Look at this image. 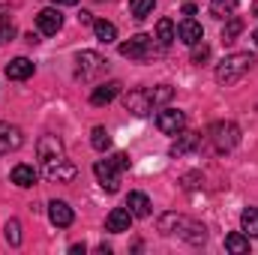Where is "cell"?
Wrapping results in <instances>:
<instances>
[{"label":"cell","mask_w":258,"mask_h":255,"mask_svg":"<svg viewBox=\"0 0 258 255\" xmlns=\"http://www.w3.org/2000/svg\"><path fill=\"white\" fill-rule=\"evenodd\" d=\"M252 66H255V57H252L249 51L228 54L222 63L216 66V81H219V84H225V87H231V84H237V81H240Z\"/></svg>","instance_id":"1"},{"label":"cell","mask_w":258,"mask_h":255,"mask_svg":"<svg viewBox=\"0 0 258 255\" xmlns=\"http://www.w3.org/2000/svg\"><path fill=\"white\" fill-rule=\"evenodd\" d=\"M207 138H210V144H213L216 153H228L240 141V129L234 126V123H213L210 132H207Z\"/></svg>","instance_id":"2"},{"label":"cell","mask_w":258,"mask_h":255,"mask_svg":"<svg viewBox=\"0 0 258 255\" xmlns=\"http://www.w3.org/2000/svg\"><path fill=\"white\" fill-rule=\"evenodd\" d=\"M93 174H96L99 186H102L105 192H117L120 189V171H117V165H114L111 159H99V162L93 165Z\"/></svg>","instance_id":"3"},{"label":"cell","mask_w":258,"mask_h":255,"mask_svg":"<svg viewBox=\"0 0 258 255\" xmlns=\"http://www.w3.org/2000/svg\"><path fill=\"white\" fill-rule=\"evenodd\" d=\"M156 126H159V132H165V135H177L180 129L186 126V114L180 108H162L156 114Z\"/></svg>","instance_id":"4"},{"label":"cell","mask_w":258,"mask_h":255,"mask_svg":"<svg viewBox=\"0 0 258 255\" xmlns=\"http://www.w3.org/2000/svg\"><path fill=\"white\" fill-rule=\"evenodd\" d=\"M36 27H39V33L54 36V33L63 27V15H60V9H57V6H45V9H39V15H36Z\"/></svg>","instance_id":"5"},{"label":"cell","mask_w":258,"mask_h":255,"mask_svg":"<svg viewBox=\"0 0 258 255\" xmlns=\"http://www.w3.org/2000/svg\"><path fill=\"white\" fill-rule=\"evenodd\" d=\"M36 156L42 159V165L45 162H54V159H63V141L57 135H42L36 141Z\"/></svg>","instance_id":"6"},{"label":"cell","mask_w":258,"mask_h":255,"mask_svg":"<svg viewBox=\"0 0 258 255\" xmlns=\"http://www.w3.org/2000/svg\"><path fill=\"white\" fill-rule=\"evenodd\" d=\"M126 111H132L135 117H147L153 111V99H150V90H129L126 99H123Z\"/></svg>","instance_id":"7"},{"label":"cell","mask_w":258,"mask_h":255,"mask_svg":"<svg viewBox=\"0 0 258 255\" xmlns=\"http://www.w3.org/2000/svg\"><path fill=\"white\" fill-rule=\"evenodd\" d=\"M75 174H78V168H75L72 162H66V159L45 162V177H48L51 183H72V180H75Z\"/></svg>","instance_id":"8"},{"label":"cell","mask_w":258,"mask_h":255,"mask_svg":"<svg viewBox=\"0 0 258 255\" xmlns=\"http://www.w3.org/2000/svg\"><path fill=\"white\" fill-rule=\"evenodd\" d=\"M120 54L129 57V60H147V57H150V36H144V33L132 36L129 42L120 45Z\"/></svg>","instance_id":"9"},{"label":"cell","mask_w":258,"mask_h":255,"mask_svg":"<svg viewBox=\"0 0 258 255\" xmlns=\"http://www.w3.org/2000/svg\"><path fill=\"white\" fill-rule=\"evenodd\" d=\"M120 81H105V84H99V87H93V93H90V105H108V102H114L117 96H120Z\"/></svg>","instance_id":"10"},{"label":"cell","mask_w":258,"mask_h":255,"mask_svg":"<svg viewBox=\"0 0 258 255\" xmlns=\"http://www.w3.org/2000/svg\"><path fill=\"white\" fill-rule=\"evenodd\" d=\"M48 219H51V225H57V228H69L72 222H75V213H72V207L66 204V201H51L48 204Z\"/></svg>","instance_id":"11"},{"label":"cell","mask_w":258,"mask_h":255,"mask_svg":"<svg viewBox=\"0 0 258 255\" xmlns=\"http://www.w3.org/2000/svg\"><path fill=\"white\" fill-rule=\"evenodd\" d=\"M21 144H24L21 129L9 126V123H3V120H0V156H3V153H9V150H18Z\"/></svg>","instance_id":"12"},{"label":"cell","mask_w":258,"mask_h":255,"mask_svg":"<svg viewBox=\"0 0 258 255\" xmlns=\"http://www.w3.org/2000/svg\"><path fill=\"white\" fill-rule=\"evenodd\" d=\"M129 222H132L129 207H114V210L105 216V231H111V234H123V231H129Z\"/></svg>","instance_id":"13"},{"label":"cell","mask_w":258,"mask_h":255,"mask_svg":"<svg viewBox=\"0 0 258 255\" xmlns=\"http://www.w3.org/2000/svg\"><path fill=\"white\" fill-rule=\"evenodd\" d=\"M174 231L183 237V240H189L192 246H198V243H204L207 240V234H204V225H198V222H189V219H177V225H174Z\"/></svg>","instance_id":"14"},{"label":"cell","mask_w":258,"mask_h":255,"mask_svg":"<svg viewBox=\"0 0 258 255\" xmlns=\"http://www.w3.org/2000/svg\"><path fill=\"white\" fill-rule=\"evenodd\" d=\"M9 180H12L15 186H21V189H30V186L36 183V168H33V165H27V162H18V165L12 168Z\"/></svg>","instance_id":"15"},{"label":"cell","mask_w":258,"mask_h":255,"mask_svg":"<svg viewBox=\"0 0 258 255\" xmlns=\"http://www.w3.org/2000/svg\"><path fill=\"white\" fill-rule=\"evenodd\" d=\"M75 63H78L75 66V72H78L81 78H90V75L102 66V57H99L96 51H81V54L75 57Z\"/></svg>","instance_id":"16"},{"label":"cell","mask_w":258,"mask_h":255,"mask_svg":"<svg viewBox=\"0 0 258 255\" xmlns=\"http://www.w3.org/2000/svg\"><path fill=\"white\" fill-rule=\"evenodd\" d=\"M177 36H180V42H183V45H198V42H201V36H204V30H201V24H198L195 18H186V21H180Z\"/></svg>","instance_id":"17"},{"label":"cell","mask_w":258,"mask_h":255,"mask_svg":"<svg viewBox=\"0 0 258 255\" xmlns=\"http://www.w3.org/2000/svg\"><path fill=\"white\" fill-rule=\"evenodd\" d=\"M201 144V132H177V141L171 144V156H183V153H189L192 147Z\"/></svg>","instance_id":"18"},{"label":"cell","mask_w":258,"mask_h":255,"mask_svg":"<svg viewBox=\"0 0 258 255\" xmlns=\"http://www.w3.org/2000/svg\"><path fill=\"white\" fill-rule=\"evenodd\" d=\"M126 207H129V213L132 216H138V219H144V216H150V198L144 195V192H129V198H126Z\"/></svg>","instance_id":"19"},{"label":"cell","mask_w":258,"mask_h":255,"mask_svg":"<svg viewBox=\"0 0 258 255\" xmlns=\"http://www.w3.org/2000/svg\"><path fill=\"white\" fill-rule=\"evenodd\" d=\"M30 75H33V63L27 57H15V60L6 63V78H12V81H24Z\"/></svg>","instance_id":"20"},{"label":"cell","mask_w":258,"mask_h":255,"mask_svg":"<svg viewBox=\"0 0 258 255\" xmlns=\"http://www.w3.org/2000/svg\"><path fill=\"white\" fill-rule=\"evenodd\" d=\"M156 39H159L162 48H168V45L177 39V30H174V21H171V18H159V21H156Z\"/></svg>","instance_id":"21"},{"label":"cell","mask_w":258,"mask_h":255,"mask_svg":"<svg viewBox=\"0 0 258 255\" xmlns=\"http://www.w3.org/2000/svg\"><path fill=\"white\" fill-rule=\"evenodd\" d=\"M225 249L234 255H246L249 252V237L240 231H231V234H225Z\"/></svg>","instance_id":"22"},{"label":"cell","mask_w":258,"mask_h":255,"mask_svg":"<svg viewBox=\"0 0 258 255\" xmlns=\"http://www.w3.org/2000/svg\"><path fill=\"white\" fill-rule=\"evenodd\" d=\"M93 33H96V39L105 42V45L117 39V27H114L111 21H105V18H96V21H93Z\"/></svg>","instance_id":"23"},{"label":"cell","mask_w":258,"mask_h":255,"mask_svg":"<svg viewBox=\"0 0 258 255\" xmlns=\"http://www.w3.org/2000/svg\"><path fill=\"white\" fill-rule=\"evenodd\" d=\"M240 228L246 237H258V207H246L240 213Z\"/></svg>","instance_id":"24"},{"label":"cell","mask_w":258,"mask_h":255,"mask_svg":"<svg viewBox=\"0 0 258 255\" xmlns=\"http://www.w3.org/2000/svg\"><path fill=\"white\" fill-rule=\"evenodd\" d=\"M243 27H246V24H243V18H228V21H225V27H222V42H225V45H231V42L243 33Z\"/></svg>","instance_id":"25"},{"label":"cell","mask_w":258,"mask_h":255,"mask_svg":"<svg viewBox=\"0 0 258 255\" xmlns=\"http://www.w3.org/2000/svg\"><path fill=\"white\" fill-rule=\"evenodd\" d=\"M237 9V0H210V15L213 18H228Z\"/></svg>","instance_id":"26"},{"label":"cell","mask_w":258,"mask_h":255,"mask_svg":"<svg viewBox=\"0 0 258 255\" xmlns=\"http://www.w3.org/2000/svg\"><path fill=\"white\" fill-rule=\"evenodd\" d=\"M153 6H156V0H129L132 18H147V15L153 12Z\"/></svg>","instance_id":"27"},{"label":"cell","mask_w":258,"mask_h":255,"mask_svg":"<svg viewBox=\"0 0 258 255\" xmlns=\"http://www.w3.org/2000/svg\"><path fill=\"white\" fill-rule=\"evenodd\" d=\"M90 144H93L96 150H108V147H111V135H108V129L96 126L93 132H90Z\"/></svg>","instance_id":"28"},{"label":"cell","mask_w":258,"mask_h":255,"mask_svg":"<svg viewBox=\"0 0 258 255\" xmlns=\"http://www.w3.org/2000/svg\"><path fill=\"white\" fill-rule=\"evenodd\" d=\"M171 96H174V87H168V84H159V87H153V90H150L153 108H156V105H165V102H168Z\"/></svg>","instance_id":"29"},{"label":"cell","mask_w":258,"mask_h":255,"mask_svg":"<svg viewBox=\"0 0 258 255\" xmlns=\"http://www.w3.org/2000/svg\"><path fill=\"white\" fill-rule=\"evenodd\" d=\"M3 234H6V240H9V246H21V222H18V219H9L6 228H3Z\"/></svg>","instance_id":"30"},{"label":"cell","mask_w":258,"mask_h":255,"mask_svg":"<svg viewBox=\"0 0 258 255\" xmlns=\"http://www.w3.org/2000/svg\"><path fill=\"white\" fill-rule=\"evenodd\" d=\"M207 57H210V48H207L204 42H201V45H195V51H192V63H204Z\"/></svg>","instance_id":"31"},{"label":"cell","mask_w":258,"mask_h":255,"mask_svg":"<svg viewBox=\"0 0 258 255\" xmlns=\"http://www.w3.org/2000/svg\"><path fill=\"white\" fill-rule=\"evenodd\" d=\"M12 33H15L12 21H0V42H9V39H12Z\"/></svg>","instance_id":"32"},{"label":"cell","mask_w":258,"mask_h":255,"mask_svg":"<svg viewBox=\"0 0 258 255\" xmlns=\"http://www.w3.org/2000/svg\"><path fill=\"white\" fill-rule=\"evenodd\" d=\"M111 162L117 165V171H126V168H129V156H126V153H114V156H111Z\"/></svg>","instance_id":"33"},{"label":"cell","mask_w":258,"mask_h":255,"mask_svg":"<svg viewBox=\"0 0 258 255\" xmlns=\"http://www.w3.org/2000/svg\"><path fill=\"white\" fill-rule=\"evenodd\" d=\"M78 24H93V15H90V12H81V15H78Z\"/></svg>","instance_id":"34"},{"label":"cell","mask_w":258,"mask_h":255,"mask_svg":"<svg viewBox=\"0 0 258 255\" xmlns=\"http://www.w3.org/2000/svg\"><path fill=\"white\" fill-rule=\"evenodd\" d=\"M78 0H54V6H75Z\"/></svg>","instance_id":"35"},{"label":"cell","mask_w":258,"mask_h":255,"mask_svg":"<svg viewBox=\"0 0 258 255\" xmlns=\"http://www.w3.org/2000/svg\"><path fill=\"white\" fill-rule=\"evenodd\" d=\"M183 15H195V3H186L183 6Z\"/></svg>","instance_id":"36"},{"label":"cell","mask_w":258,"mask_h":255,"mask_svg":"<svg viewBox=\"0 0 258 255\" xmlns=\"http://www.w3.org/2000/svg\"><path fill=\"white\" fill-rule=\"evenodd\" d=\"M72 255H84V243H75L72 246Z\"/></svg>","instance_id":"37"},{"label":"cell","mask_w":258,"mask_h":255,"mask_svg":"<svg viewBox=\"0 0 258 255\" xmlns=\"http://www.w3.org/2000/svg\"><path fill=\"white\" fill-rule=\"evenodd\" d=\"M252 15H255V18H258V3H255V6H252Z\"/></svg>","instance_id":"38"},{"label":"cell","mask_w":258,"mask_h":255,"mask_svg":"<svg viewBox=\"0 0 258 255\" xmlns=\"http://www.w3.org/2000/svg\"><path fill=\"white\" fill-rule=\"evenodd\" d=\"M252 39H255V45H258V30H255V33H252Z\"/></svg>","instance_id":"39"}]
</instances>
